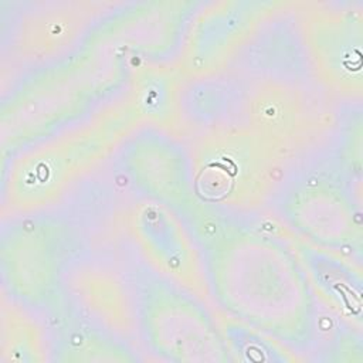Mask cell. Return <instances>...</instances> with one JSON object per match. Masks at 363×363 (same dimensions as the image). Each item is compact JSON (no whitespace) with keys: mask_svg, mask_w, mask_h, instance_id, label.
Here are the masks:
<instances>
[{"mask_svg":"<svg viewBox=\"0 0 363 363\" xmlns=\"http://www.w3.org/2000/svg\"><path fill=\"white\" fill-rule=\"evenodd\" d=\"M200 250L208 294L220 309L286 346L312 342L315 294L285 241L228 218Z\"/></svg>","mask_w":363,"mask_h":363,"instance_id":"1","label":"cell"},{"mask_svg":"<svg viewBox=\"0 0 363 363\" xmlns=\"http://www.w3.org/2000/svg\"><path fill=\"white\" fill-rule=\"evenodd\" d=\"M130 61L88 35L71 57L28 72L1 101L3 159L91 116L94 106L129 81Z\"/></svg>","mask_w":363,"mask_h":363,"instance_id":"2","label":"cell"},{"mask_svg":"<svg viewBox=\"0 0 363 363\" xmlns=\"http://www.w3.org/2000/svg\"><path fill=\"white\" fill-rule=\"evenodd\" d=\"M143 123L126 92L79 123L3 159V214L38 213L60 201L74 183Z\"/></svg>","mask_w":363,"mask_h":363,"instance_id":"3","label":"cell"},{"mask_svg":"<svg viewBox=\"0 0 363 363\" xmlns=\"http://www.w3.org/2000/svg\"><path fill=\"white\" fill-rule=\"evenodd\" d=\"M288 156L248 126L216 125L190 153L197 200L224 213L262 208L282 183Z\"/></svg>","mask_w":363,"mask_h":363,"instance_id":"4","label":"cell"},{"mask_svg":"<svg viewBox=\"0 0 363 363\" xmlns=\"http://www.w3.org/2000/svg\"><path fill=\"white\" fill-rule=\"evenodd\" d=\"M75 238L68 223L41 211L10 220L0 240L3 292L27 309L52 311L64 301L62 278Z\"/></svg>","mask_w":363,"mask_h":363,"instance_id":"5","label":"cell"},{"mask_svg":"<svg viewBox=\"0 0 363 363\" xmlns=\"http://www.w3.org/2000/svg\"><path fill=\"white\" fill-rule=\"evenodd\" d=\"M201 301L160 275H140L138 328L152 353L170 362L233 360L221 325Z\"/></svg>","mask_w":363,"mask_h":363,"instance_id":"6","label":"cell"},{"mask_svg":"<svg viewBox=\"0 0 363 363\" xmlns=\"http://www.w3.org/2000/svg\"><path fill=\"white\" fill-rule=\"evenodd\" d=\"M1 9L3 55L33 69L75 54L116 4L99 0H30Z\"/></svg>","mask_w":363,"mask_h":363,"instance_id":"7","label":"cell"},{"mask_svg":"<svg viewBox=\"0 0 363 363\" xmlns=\"http://www.w3.org/2000/svg\"><path fill=\"white\" fill-rule=\"evenodd\" d=\"M296 6L303 45L318 79L330 92L360 98L362 3L301 1Z\"/></svg>","mask_w":363,"mask_h":363,"instance_id":"8","label":"cell"},{"mask_svg":"<svg viewBox=\"0 0 363 363\" xmlns=\"http://www.w3.org/2000/svg\"><path fill=\"white\" fill-rule=\"evenodd\" d=\"M278 211L308 244L335 252L360 251L359 204L332 173L318 170L294 180L281 194Z\"/></svg>","mask_w":363,"mask_h":363,"instance_id":"9","label":"cell"},{"mask_svg":"<svg viewBox=\"0 0 363 363\" xmlns=\"http://www.w3.org/2000/svg\"><path fill=\"white\" fill-rule=\"evenodd\" d=\"M288 1L220 0L200 3L182 44L180 71L206 78L223 69L258 27Z\"/></svg>","mask_w":363,"mask_h":363,"instance_id":"10","label":"cell"},{"mask_svg":"<svg viewBox=\"0 0 363 363\" xmlns=\"http://www.w3.org/2000/svg\"><path fill=\"white\" fill-rule=\"evenodd\" d=\"M240 104L248 128L288 157L309 147L330 126L325 105L288 79L259 78Z\"/></svg>","mask_w":363,"mask_h":363,"instance_id":"11","label":"cell"},{"mask_svg":"<svg viewBox=\"0 0 363 363\" xmlns=\"http://www.w3.org/2000/svg\"><path fill=\"white\" fill-rule=\"evenodd\" d=\"M126 224L139 252L162 278L203 301L210 298L203 252L174 210L143 199L129 208Z\"/></svg>","mask_w":363,"mask_h":363,"instance_id":"12","label":"cell"},{"mask_svg":"<svg viewBox=\"0 0 363 363\" xmlns=\"http://www.w3.org/2000/svg\"><path fill=\"white\" fill-rule=\"evenodd\" d=\"M119 166L129 183L180 217L196 204L190 155L166 130L139 126L121 145Z\"/></svg>","mask_w":363,"mask_h":363,"instance_id":"13","label":"cell"},{"mask_svg":"<svg viewBox=\"0 0 363 363\" xmlns=\"http://www.w3.org/2000/svg\"><path fill=\"white\" fill-rule=\"evenodd\" d=\"M68 305L101 329L128 340L138 326L136 298L111 265L91 258L71 259L62 278Z\"/></svg>","mask_w":363,"mask_h":363,"instance_id":"14","label":"cell"},{"mask_svg":"<svg viewBox=\"0 0 363 363\" xmlns=\"http://www.w3.org/2000/svg\"><path fill=\"white\" fill-rule=\"evenodd\" d=\"M294 250L303 265L313 294L339 318L360 328L362 271L339 252L298 240Z\"/></svg>","mask_w":363,"mask_h":363,"instance_id":"15","label":"cell"},{"mask_svg":"<svg viewBox=\"0 0 363 363\" xmlns=\"http://www.w3.org/2000/svg\"><path fill=\"white\" fill-rule=\"evenodd\" d=\"M48 315L54 322L51 353L58 362H133L138 359L123 339L85 319L68 305L65 296Z\"/></svg>","mask_w":363,"mask_h":363,"instance_id":"16","label":"cell"},{"mask_svg":"<svg viewBox=\"0 0 363 363\" xmlns=\"http://www.w3.org/2000/svg\"><path fill=\"white\" fill-rule=\"evenodd\" d=\"M128 94L145 123L163 130L177 126L182 102L177 77L172 69L153 62L133 67Z\"/></svg>","mask_w":363,"mask_h":363,"instance_id":"17","label":"cell"},{"mask_svg":"<svg viewBox=\"0 0 363 363\" xmlns=\"http://www.w3.org/2000/svg\"><path fill=\"white\" fill-rule=\"evenodd\" d=\"M0 362L40 363L47 359L44 333L27 308L3 292L0 312Z\"/></svg>","mask_w":363,"mask_h":363,"instance_id":"18","label":"cell"},{"mask_svg":"<svg viewBox=\"0 0 363 363\" xmlns=\"http://www.w3.org/2000/svg\"><path fill=\"white\" fill-rule=\"evenodd\" d=\"M221 330L233 360L242 362H294L299 360L286 345L241 320L224 318Z\"/></svg>","mask_w":363,"mask_h":363,"instance_id":"19","label":"cell"}]
</instances>
